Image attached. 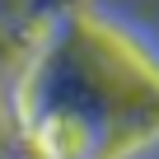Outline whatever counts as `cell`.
I'll use <instances>...</instances> for the list:
<instances>
[{"label":"cell","mask_w":159,"mask_h":159,"mask_svg":"<svg viewBox=\"0 0 159 159\" xmlns=\"http://www.w3.org/2000/svg\"><path fill=\"white\" fill-rule=\"evenodd\" d=\"M24 126L47 159H126L159 140V66L94 19H66L24 80Z\"/></svg>","instance_id":"6da1fadb"}]
</instances>
